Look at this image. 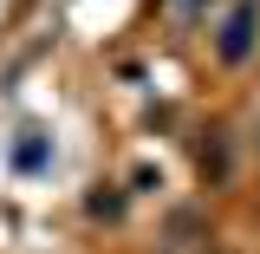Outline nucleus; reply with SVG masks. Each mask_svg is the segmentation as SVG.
<instances>
[{
	"mask_svg": "<svg viewBox=\"0 0 260 254\" xmlns=\"http://www.w3.org/2000/svg\"><path fill=\"white\" fill-rule=\"evenodd\" d=\"M254 26H260V0H234V13H228L221 39H215V52H221L228 65H241L247 52H254Z\"/></svg>",
	"mask_w": 260,
	"mask_h": 254,
	"instance_id": "obj_1",
	"label": "nucleus"
},
{
	"mask_svg": "<svg viewBox=\"0 0 260 254\" xmlns=\"http://www.w3.org/2000/svg\"><path fill=\"white\" fill-rule=\"evenodd\" d=\"M208 7H215V0H162V20H169V26H195Z\"/></svg>",
	"mask_w": 260,
	"mask_h": 254,
	"instance_id": "obj_2",
	"label": "nucleus"
}]
</instances>
